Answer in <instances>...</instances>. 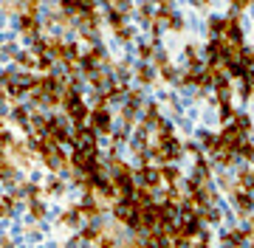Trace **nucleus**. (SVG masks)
<instances>
[{"label": "nucleus", "instance_id": "0eeeda50", "mask_svg": "<svg viewBox=\"0 0 254 248\" xmlns=\"http://www.w3.org/2000/svg\"><path fill=\"white\" fill-rule=\"evenodd\" d=\"M14 209V198H0V217H9Z\"/></svg>", "mask_w": 254, "mask_h": 248}, {"label": "nucleus", "instance_id": "2eb2a0df", "mask_svg": "<svg viewBox=\"0 0 254 248\" xmlns=\"http://www.w3.org/2000/svg\"><path fill=\"white\" fill-rule=\"evenodd\" d=\"M252 234H254V220H252Z\"/></svg>", "mask_w": 254, "mask_h": 248}, {"label": "nucleus", "instance_id": "423d86ee", "mask_svg": "<svg viewBox=\"0 0 254 248\" xmlns=\"http://www.w3.org/2000/svg\"><path fill=\"white\" fill-rule=\"evenodd\" d=\"M246 240V234L243 231H232V234H226L223 237V243H226V248H240V243Z\"/></svg>", "mask_w": 254, "mask_h": 248}, {"label": "nucleus", "instance_id": "f8f14e48", "mask_svg": "<svg viewBox=\"0 0 254 248\" xmlns=\"http://www.w3.org/2000/svg\"><path fill=\"white\" fill-rule=\"evenodd\" d=\"M14 119H17L20 124H26V121H28V110H26V107H14Z\"/></svg>", "mask_w": 254, "mask_h": 248}, {"label": "nucleus", "instance_id": "9d476101", "mask_svg": "<svg viewBox=\"0 0 254 248\" xmlns=\"http://www.w3.org/2000/svg\"><path fill=\"white\" fill-rule=\"evenodd\" d=\"M161 178L167 184H175V181H178V169H161Z\"/></svg>", "mask_w": 254, "mask_h": 248}, {"label": "nucleus", "instance_id": "9b49d317", "mask_svg": "<svg viewBox=\"0 0 254 248\" xmlns=\"http://www.w3.org/2000/svg\"><path fill=\"white\" fill-rule=\"evenodd\" d=\"M138 79H141V82H153V71H150V68H147V65H144V68H138Z\"/></svg>", "mask_w": 254, "mask_h": 248}, {"label": "nucleus", "instance_id": "f257e3e1", "mask_svg": "<svg viewBox=\"0 0 254 248\" xmlns=\"http://www.w3.org/2000/svg\"><path fill=\"white\" fill-rule=\"evenodd\" d=\"M91 124H93V133H110V113L96 107L91 113Z\"/></svg>", "mask_w": 254, "mask_h": 248}, {"label": "nucleus", "instance_id": "39448f33", "mask_svg": "<svg viewBox=\"0 0 254 248\" xmlns=\"http://www.w3.org/2000/svg\"><path fill=\"white\" fill-rule=\"evenodd\" d=\"M17 26H20V31H26V34H34V31H37V20L31 17V14H23Z\"/></svg>", "mask_w": 254, "mask_h": 248}, {"label": "nucleus", "instance_id": "4468645a", "mask_svg": "<svg viewBox=\"0 0 254 248\" xmlns=\"http://www.w3.org/2000/svg\"><path fill=\"white\" fill-rule=\"evenodd\" d=\"M150 54H153V48H150V46H141V56H144V59H147V56H150Z\"/></svg>", "mask_w": 254, "mask_h": 248}, {"label": "nucleus", "instance_id": "6e6552de", "mask_svg": "<svg viewBox=\"0 0 254 248\" xmlns=\"http://www.w3.org/2000/svg\"><path fill=\"white\" fill-rule=\"evenodd\" d=\"M235 152H240L243 158H249V161H252V158H254V144H249V141H240Z\"/></svg>", "mask_w": 254, "mask_h": 248}, {"label": "nucleus", "instance_id": "7ed1b4c3", "mask_svg": "<svg viewBox=\"0 0 254 248\" xmlns=\"http://www.w3.org/2000/svg\"><path fill=\"white\" fill-rule=\"evenodd\" d=\"M237 209L240 211H252V206H254V195H249V192H237Z\"/></svg>", "mask_w": 254, "mask_h": 248}, {"label": "nucleus", "instance_id": "1a4fd4ad", "mask_svg": "<svg viewBox=\"0 0 254 248\" xmlns=\"http://www.w3.org/2000/svg\"><path fill=\"white\" fill-rule=\"evenodd\" d=\"M209 28H212L215 34H223V31H226V20H223V17H215L212 23H209Z\"/></svg>", "mask_w": 254, "mask_h": 248}, {"label": "nucleus", "instance_id": "ddd939ff", "mask_svg": "<svg viewBox=\"0 0 254 248\" xmlns=\"http://www.w3.org/2000/svg\"><path fill=\"white\" fill-rule=\"evenodd\" d=\"M31 214H34V217H43V214H46V206H43V203H31Z\"/></svg>", "mask_w": 254, "mask_h": 248}, {"label": "nucleus", "instance_id": "f03ea898", "mask_svg": "<svg viewBox=\"0 0 254 248\" xmlns=\"http://www.w3.org/2000/svg\"><path fill=\"white\" fill-rule=\"evenodd\" d=\"M138 181L144 186H155L158 181H161V172H155V169H150V166H144L141 172H138Z\"/></svg>", "mask_w": 254, "mask_h": 248}, {"label": "nucleus", "instance_id": "20e7f679", "mask_svg": "<svg viewBox=\"0 0 254 248\" xmlns=\"http://www.w3.org/2000/svg\"><path fill=\"white\" fill-rule=\"evenodd\" d=\"M68 113H71V119L76 121V124H79V121L85 119V116H88V107H85L82 101H76V104H71V107H68Z\"/></svg>", "mask_w": 254, "mask_h": 248}]
</instances>
